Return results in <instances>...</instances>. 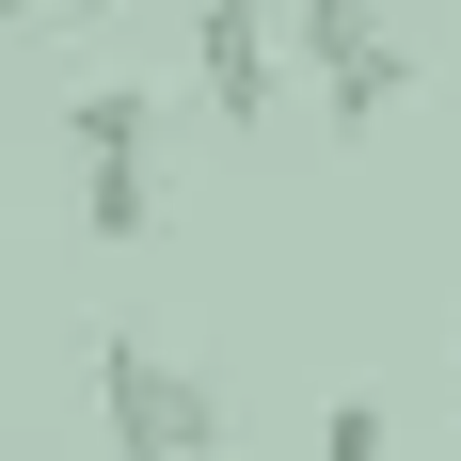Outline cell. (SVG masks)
Listing matches in <instances>:
<instances>
[{"instance_id": "1", "label": "cell", "mask_w": 461, "mask_h": 461, "mask_svg": "<svg viewBox=\"0 0 461 461\" xmlns=\"http://www.w3.org/2000/svg\"><path fill=\"white\" fill-rule=\"evenodd\" d=\"M95 429H112V461H207L223 446V398L159 334H95Z\"/></svg>"}, {"instance_id": "2", "label": "cell", "mask_w": 461, "mask_h": 461, "mask_svg": "<svg viewBox=\"0 0 461 461\" xmlns=\"http://www.w3.org/2000/svg\"><path fill=\"white\" fill-rule=\"evenodd\" d=\"M191 80L223 128H271L286 112V48H271V0H191Z\"/></svg>"}, {"instance_id": "3", "label": "cell", "mask_w": 461, "mask_h": 461, "mask_svg": "<svg viewBox=\"0 0 461 461\" xmlns=\"http://www.w3.org/2000/svg\"><path fill=\"white\" fill-rule=\"evenodd\" d=\"M80 223H95V255H143V239L176 223V191H159V143H95V159H80Z\"/></svg>"}, {"instance_id": "4", "label": "cell", "mask_w": 461, "mask_h": 461, "mask_svg": "<svg viewBox=\"0 0 461 461\" xmlns=\"http://www.w3.org/2000/svg\"><path fill=\"white\" fill-rule=\"evenodd\" d=\"M286 48H303L319 80H350V64L398 48V16H382V0H286Z\"/></svg>"}, {"instance_id": "5", "label": "cell", "mask_w": 461, "mask_h": 461, "mask_svg": "<svg viewBox=\"0 0 461 461\" xmlns=\"http://www.w3.org/2000/svg\"><path fill=\"white\" fill-rule=\"evenodd\" d=\"M414 80H429V64H414V32L382 48V64H350V80H319V112H334V143H366V128H398V112H414Z\"/></svg>"}, {"instance_id": "6", "label": "cell", "mask_w": 461, "mask_h": 461, "mask_svg": "<svg viewBox=\"0 0 461 461\" xmlns=\"http://www.w3.org/2000/svg\"><path fill=\"white\" fill-rule=\"evenodd\" d=\"M64 143H80V159H95V143H159V95H143V80H95L80 112H64Z\"/></svg>"}, {"instance_id": "7", "label": "cell", "mask_w": 461, "mask_h": 461, "mask_svg": "<svg viewBox=\"0 0 461 461\" xmlns=\"http://www.w3.org/2000/svg\"><path fill=\"white\" fill-rule=\"evenodd\" d=\"M319 461H382V398H366V382H350V398L319 414Z\"/></svg>"}, {"instance_id": "8", "label": "cell", "mask_w": 461, "mask_h": 461, "mask_svg": "<svg viewBox=\"0 0 461 461\" xmlns=\"http://www.w3.org/2000/svg\"><path fill=\"white\" fill-rule=\"evenodd\" d=\"M0 16H16V32H32V16H64V0H0Z\"/></svg>"}]
</instances>
